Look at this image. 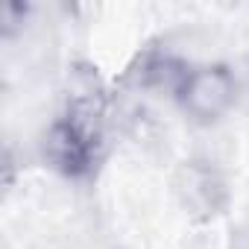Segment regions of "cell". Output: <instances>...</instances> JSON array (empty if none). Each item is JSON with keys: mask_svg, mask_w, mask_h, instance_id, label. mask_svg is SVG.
Wrapping results in <instances>:
<instances>
[{"mask_svg": "<svg viewBox=\"0 0 249 249\" xmlns=\"http://www.w3.org/2000/svg\"><path fill=\"white\" fill-rule=\"evenodd\" d=\"M188 73H191V68L182 59H176L170 53H147L129 71V79L141 91H156V94L167 91L170 97H176Z\"/></svg>", "mask_w": 249, "mask_h": 249, "instance_id": "cell-4", "label": "cell"}, {"mask_svg": "<svg viewBox=\"0 0 249 249\" xmlns=\"http://www.w3.org/2000/svg\"><path fill=\"white\" fill-rule=\"evenodd\" d=\"M176 103L182 114L196 126L220 123L237 103V79L226 65H199L185 76Z\"/></svg>", "mask_w": 249, "mask_h": 249, "instance_id": "cell-2", "label": "cell"}, {"mask_svg": "<svg viewBox=\"0 0 249 249\" xmlns=\"http://www.w3.org/2000/svg\"><path fill=\"white\" fill-rule=\"evenodd\" d=\"M106 117L108 100L100 76L91 68L71 71L65 108L41 141L44 161L68 179L91 176L106 147Z\"/></svg>", "mask_w": 249, "mask_h": 249, "instance_id": "cell-1", "label": "cell"}, {"mask_svg": "<svg viewBox=\"0 0 249 249\" xmlns=\"http://www.w3.org/2000/svg\"><path fill=\"white\" fill-rule=\"evenodd\" d=\"M27 15H30V6H27V3H18V0H6V3L0 6V30H3V36L12 38V36L24 27Z\"/></svg>", "mask_w": 249, "mask_h": 249, "instance_id": "cell-5", "label": "cell"}, {"mask_svg": "<svg viewBox=\"0 0 249 249\" xmlns=\"http://www.w3.org/2000/svg\"><path fill=\"white\" fill-rule=\"evenodd\" d=\"M173 194L194 220H214L229 205V182L208 159H185L173 173Z\"/></svg>", "mask_w": 249, "mask_h": 249, "instance_id": "cell-3", "label": "cell"}]
</instances>
